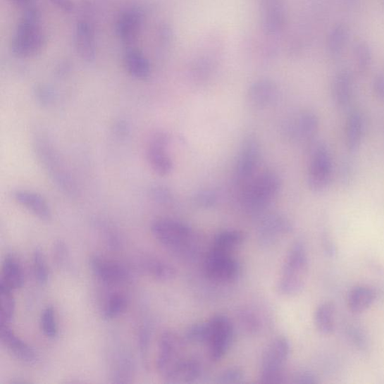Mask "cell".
<instances>
[{"mask_svg": "<svg viewBox=\"0 0 384 384\" xmlns=\"http://www.w3.org/2000/svg\"><path fill=\"white\" fill-rule=\"evenodd\" d=\"M185 341L173 332H166L160 337L156 367L161 376L168 382H191L202 376V364L185 354Z\"/></svg>", "mask_w": 384, "mask_h": 384, "instance_id": "6da1fadb", "label": "cell"}, {"mask_svg": "<svg viewBox=\"0 0 384 384\" xmlns=\"http://www.w3.org/2000/svg\"><path fill=\"white\" fill-rule=\"evenodd\" d=\"M309 266L306 247L302 242H297L287 254L276 285L277 292L285 297L299 295L305 286Z\"/></svg>", "mask_w": 384, "mask_h": 384, "instance_id": "7a4b0ae2", "label": "cell"}, {"mask_svg": "<svg viewBox=\"0 0 384 384\" xmlns=\"http://www.w3.org/2000/svg\"><path fill=\"white\" fill-rule=\"evenodd\" d=\"M35 152L53 182L66 194H77L75 181L59 152L48 138L37 137L34 141Z\"/></svg>", "mask_w": 384, "mask_h": 384, "instance_id": "3957f363", "label": "cell"}, {"mask_svg": "<svg viewBox=\"0 0 384 384\" xmlns=\"http://www.w3.org/2000/svg\"><path fill=\"white\" fill-rule=\"evenodd\" d=\"M45 42L39 11L32 7L26 9V13L18 23L11 39V51L21 58L32 57L42 51Z\"/></svg>", "mask_w": 384, "mask_h": 384, "instance_id": "277c9868", "label": "cell"}, {"mask_svg": "<svg viewBox=\"0 0 384 384\" xmlns=\"http://www.w3.org/2000/svg\"><path fill=\"white\" fill-rule=\"evenodd\" d=\"M151 231L163 247L178 254H191L196 246L193 230L177 220L156 219L151 225Z\"/></svg>", "mask_w": 384, "mask_h": 384, "instance_id": "5b68a950", "label": "cell"}, {"mask_svg": "<svg viewBox=\"0 0 384 384\" xmlns=\"http://www.w3.org/2000/svg\"><path fill=\"white\" fill-rule=\"evenodd\" d=\"M280 187L281 181L275 173L263 172L246 184L242 205L251 212L262 211L275 199Z\"/></svg>", "mask_w": 384, "mask_h": 384, "instance_id": "8992f818", "label": "cell"}, {"mask_svg": "<svg viewBox=\"0 0 384 384\" xmlns=\"http://www.w3.org/2000/svg\"><path fill=\"white\" fill-rule=\"evenodd\" d=\"M290 353V342L285 336H278L266 347L263 355L260 371L261 383H279L283 382V372Z\"/></svg>", "mask_w": 384, "mask_h": 384, "instance_id": "52a82bcc", "label": "cell"}, {"mask_svg": "<svg viewBox=\"0 0 384 384\" xmlns=\"http://www.w3.org/2000/svg\"><path fill=\"white\" fill-rule=\"evenodd\" d=\"M206 323L204 345L208 348L209 358L214 362L222 359L229 350L234 329L228 318L217 315Z\"/></svg>", "mask_w": 384, "mask_h": 384, "instance_id": "ba28073f", "label": "cell"}, {"mask_svg": "<svg viewBox=\"0 0 384 384\" xmlns=\"http://www.w3.org/2000/svg\"><path fill=\"white\" fill-rule=\"evenodd\" d=\"M204 270L209 280L227 283L236 280L240 266L233 253L211 249L205 259Z\"/></svg>", "mask_w": 384, "mask_h": 384, "instance_id": "9c48e42d", "label": "cell"}, {"mask_svg": "<svg viewBox=\"0 0 384 384\" xmlns=\"http://www.w3.org/2000/svg\"><path fill=\"white\" fill-rule=\"evenodd\" d=\"M333 172L330 151L319 144L312 151L308 173V184L311 191L321 192L328 188Z\"/></svg>", "mask_w": 384, "mask_h": 384, "instance_id": "30bf717a", "label": "cell"}, {"mask_svg": "<svg viewBox=\"0 0 384 384\" xmlns=\"http://www.w3.org/2000/svg\"><path fill=\"white\" fill-rule=\"evenodd\" d=\"M261 147L257 137L249 135L243 140L237 159L235 175L239 183L247 184L257 171Z\"/></svg>", "mask_w": 384, "mask_h": 384, "instance_id": "8fae6325", "label": "cell"}, {"mask_svg": "<svg viewBox=\"0 0 384 384\" xmlns=\"http://www.w3.org/2000/svg\"><path fill=\"white\" fill-rule=\"evenodd\" d=\"M169 136L162 132L151 137L147 148V159L151 168L158 175L168 176L173 170V161L168 154Z\"/></svg>", "mask_w": 384, "mask_h": 384, "instance_id": "7c38bea8", "label": "cell"}, {"mask_svg": "<svg viewBox=\"0 0 384 384\" xmlns=\"http://www.w3.org/2000/svg\"><path fill=\"white\" fill-rule=\"evenodd\" d=\"M89 265L99 280L108 285H122L130 278V272L125 266L99 255L92 256Z\"/></svg>", "mask_w": 384, "mask_h": 384, "instance_id": "4fadbf2b", "label": "cell"}, {"mask_svg": "<svg viewBox=\"0 0 384 384\" xmlns=\"http://www.w3.org/2000/svg\"><path fill=\"white\" fill-rule=\"evenodd\" d=\"M319 129L318 116L309 111H302L295 118L287 121L284 131L285 136L294 142H308L315 137Z\"/></svg>", "mask_w": 384, "mask_h": 384, "instance_id": "5bb4252c", "label": "cell"}, {"mask_svg": "<svg viewBox=\"0 0 384 384\" xmlns=\"http://www.w3.org/2000/svg\"><path fill=\"white\" fill-rule=\"evenodd\" d=\"M264 30L269 35L282 32L287 23L284 0H259Z\"/></svg>", "mask_w": 384, "mask_h": 384, "instance_id": "9a60e30c", "label": "cell"}, {"mask_svg": "<svg viewBox=\"0 0 384 384\" xmlns=\"http://www.w3.org/2000/svg\"><path fill=\"white\" fill-rule=\"evenodd\" d=\"M278 94V87L274 81L264 78L251 85L247 92V100L253 108L264 109L275 103Z\"/></svg>", "mask_w": 384, "mask_h": 384, "instance_id": "2e32d148", "label": "cell"}, {"mask_svg": "<svg viewBox=\"0 0 384 384\" xmlns=\"http://www.w3.org/2000/svg\"><path fill=\"white\" fill-rule=\"evenodd\" d=\"M75 49L81 59L92 62L97 56V41L94 28L88 21H79L74 34Z\"/></svg>", "mask_w": 384, "mask_h": 384, "instance_id": "e0dca14e", "label": "cell"}, {"mask_svg": "<svg viewBox=\"0 0 384 384\" xmlns=\"http://www.w3.org/2000/svg\"><path fill=\"white\" fill-rule=\"evenodd\" d=\"M332 99L335 106L340 109H346L351 104L354 93V79L347 69L337 73L332 82Z\"/></svg>", "mask_w": 384, "mask_h": 384, "instance_id": "ac0fdd59", "label": "cell"}, {"mask_svg": "<svg viewBox=\"0 0 384 384\" xmlns=\"http://www.w3.org/2000/svg\"><path fill=\"white\" fill-rule=\"evenodd\" d=\"M13 197L19 205L39 219L45 222L51 219V209L41 194L29 190H16Z\"/></svg>", "mask_w": 384, "mask_h": 384, "instance_id": "d6986e66", "label": "cell"}, {"mask_svg": "<svg viewBox=\"0 0 384 384\" xmlns=\"http://www.w3.org/2000/svg\"><path fill=\"white\" fill-rule=\"evenodd\" d=\"M1 342L8 350L22 361L32 364L37 361V354L33 349L22 340L8 324L1 323Z\"/></svg>", "mask_w": 384, "mask_h": 384, "instance_id": "ffe728a7", "label": "cell"}, {"mask_svg": "<svg viewBox=\"0 0 384 384\" xmlns=\"http://www.w3.org/2000/svg\"><path fill=\"white\" fill-rule=\"evenodd\" d=\"M143 15L139 10H126L116 23V31L122 42L130 44L135 42L141 32Z\"/></svg>", "mask_w": 384, "mask_h": 384, "instance_id": "44dd1931", "label": "cell"}, {"mask_svg": "<svg viewBox=\"0 0 384 384\" xmlns=\"http://www.w3.org/2000/svg\"><path fill=\"white\" fill-rule=\"evenodd\" d=\"M364 130V120L362 114L358 111H353L349 114L345 125V143L350 152H356L361 146Z\"/></svg>", "mask_w": 384, "mask_h": 384, "instance_id": "7402d4cb", "label": "cell"}, {"mask_svg": "<svg viewBox=\"0 0 384 384\" xmlns=\"http://www.w3.org/2000/svg\"><path fill=\"white\" fill-rule=\"evenodd\" d=\"M292 229V226L289 220L278 214L266 216L260 225L261 238L267 242L274 241L288 234Z\"/></svg>", "mask_w": 384, "mask_h": 384, "instance_id": "603a6c76", "label": "cell"}, {"mask_svg": "<svg viewBox=\"0 0 384 384\" xmlns=\"http://www.w3.org/2000/svg\"><path fill=\"white\" fill-rule=\"evenodd\" d=\"M124 67L131 76L139 80H145L151 74V66L146 56L136 49L125 51L123 56Z\"/></svg>", "mask_w": 384, "mask_h": 384, "instance_id": "cb8c5ba5", "label": "cell"}, {"mask_svg": "<svg viewBox=\"0 0 384 384\" xmlns=\"http://www.w3.org/2000/svg\"><path fill=\"white\" fill-rule=\"evenodd\" d=\"M350 37L348 27L343 23L335 25L328 33L327 51L331 59L336 61L344 54Z\"/></svg>", "mask_w": 384, "mask_h": 384, "instance_id": "d4e9b609", "label": "cell"}, {"mask_svg": "<svg viewBox=\"0 0 384 384\" xmlns=\"http://www.w3.org/2000/svg\"><path fill=\"white\" fill-rule=\"evenodd\" d=\"M25 283V274L18 260L13 255L6 256L2 266V284L11 290L20 288Z\"/></svg>", "mask_w": 384, "mask_h": 384, "instance_id": "484cf974", "label": "cell"}, {"mask_svg": "<svg viewBox=\"0 0 384 384\" xmlns=\"http://www.w3.org/2000/svg\"><path fill=\"white\" fill-rule=\"evenodd\" d=\"M377 299L376 290L365 285L354 287L347 297V305L354 313L367 310Z\"/></svg>", "mask_w": 384, "mask_h": 384, "instance_id": "4316f807", "label": "cell"}, {"mask_svg": "<svg viewBox=\"0 0 384 384\" xmlns=\"http://www.w3.org/2000/svg\"><path fill=\"white\" fill-rule=\"evenodd\" d=\"M140 266L145 273L159 281H170L176 275L175 270L171 264L152 256L143 258Z\"/></svg>", "mask_w": 384, "mask_h": 384, "instance_id": "83f0119b", "label": "cell"}, {"mask_svg": "<svg viewBox=\"0 0 384 384\" xmlns=\"http://www.w3.org/2000/svg\"><path fill=\"white\" fill-rule=\"evenodd\" d=\"M135 367L132 359L125 354H119L113 359L111 378L113 383H131L134 378Z\"/></svg>", "mask_w": 384, "mask_h": 384, "instance_id": "f1b7e54d", "label": "cell"}, {"mask_svg": "<svg viewBox=\"0 0 384 384\" xmlns=\"http://www.w3.org/2000/svg\"><path fill=\"white\" fill-rule=\"evenodd\" d=\"M317 330L323 335L331 334L335 329V306L332 302H323L315 312Z\"/></svg>", "mask_w": 384, "mask_h": 384, "instance_id": "f546056e", "label": "cell"}, {"mask_svg": "<svg viewBox=\"0 0 384 384\" xmlns=\"http://www.w3.org/2000/svg\"><path fill=\"white\" fill-rule=\"evenodd\" d=\"M243 240L242 232L236 230H225L215 237L211 249L233 253L241 246Z\"/></svg>", "mask_w": 384, "mask_h": 384, "instance_id": "4dcf8cb0", "label": "cell"}, {"mask_svg": "<svg viewBox=\"0 0 384 384\" xmlns=\"http://www.w3.org/2000/svg\"><path fill=\"white\" fill-rule=\"evenodd\" d=\"M128 299L125 295L119 292L111 294L102 309V316L104 319L112 320L118 318L126 310Z\"/></svg>", "mask_w": 384, "mask_h": 384, "instance_id": "1f68e13d", "label": "cell"}, {"mask_svg": "<svg viewBox=\"0 0 384 384\" xmlns=\"http://www.w3.org/2000/svg\"><path fill=\"white\" fill-rule=\"evenodd\" d=\"M354 56L358 73L362 75L367 74L373 61L368 44L364 41L356 43L354 47Z\"/></svg>", "mask_w": 384, "mask_h": 384, "instance_id": "d6a6232c", "label": "cell"}, {"mask_svg": "<svg viewBox=\"0 0 384 384\" xmlns=\"http://www.w3.org/2000/svg\"><path fill=\"white\" fill-rule=\"evenodd\" d=\"M16 311V299L13 290L0 284V318L1 323L9 324L13 321Z\"/></svg>", "mask_w": 384, "mask_h": 384, "instance_id": "836d02e7", "label": "cell"}, {"mask_svg": "<svg viewBox=\"0 0 384 384\" xmlns=\"http://www.w3.org/2000/svg\"><path fill=\"white\" fill-rule=\"evenodd\" d=\"M32 266L35 277L38 283L42 285L47 284L49 282L50 273L44 255L39 249L35 250L33 253Z\"/></svg>", "mask_w": 384, "mask_h": 384, "instance_id": "e575fe53", "label": "cell"}, {"mask_svg": "<svg viewBox=\"0 0 384 384\" xmlns=\"http://www.w3.org/2000/svg\"><path fill=\"white\" fill-rule=\"evenodd\" d=\"M41 329L48 338L54 339L58 334V326L56 313L53 307L45 308L41 316Z\"/></svg>", "mask_w": 384, "mask_h": 384, "instance_id": "d590c367", "label": "cell"}, {"mask_svg": "<svg viewBox=\"0 0 384 384\" xmlns=\"http://www.w3.org/2000/svg\"><path fill=\"white\" fill-rule=\"evenodd\" d=\"M217 194L209 190L200 191L194 196V202L197 205L203 207H211L217 202Z\"/></svg>", "mask_w": 384, "mask_h": 384, "instance_id": "8d00e7d4", "label": "cell"}, {"mask_svg": "<svg viewBox=\"0 0 384 384\" xmlns=\"http://www.w3.org/2000/svg\"><path fill=\"white\" fill-rule=\"evenodd\" d=\"M244 378L242 371L237 368L227 369L218 378V382L221 383H240Z\"/></svg>", "mask_w": 384, "mask_h": 384, "instance_id": "74e56055", "label": "cell"}, {"mask_svg": "<svg viewBox=\"0 0 384 384\" xmlns=\"http://www.w3.org/2000/svg\"><path fill=\"white\" fill-rule=\"evenodd\" d=\"M54 255L57 265L62 266L65 264L68 259V249L63 241L58 240L55 242Z\"/></svg>", "mask_w": 384, "mask_h": 384, "instance_id": "f35d334b", "label": "cell"}, {"mask_svg": "<svg viewBox=\"0 0 384 384\" xmlns=\"http://www.w3.org/2000/svg\"><path fill=\"white\" fill-rule=\"evenodd\" d=\"M154 199L160 203L168 204L172 201L171 192L164 186H156L152 190Z\"/></svg>", "mask_w": 384, "mask_h": 384, "instance_id": "ab89813d", "label": "cell"}, {"mask_svg": "<svg viewBox=\"0 0 384 384\" xmlns=\"http://www.w3.org/2000/svg\"><path fill=\"white\" fill-rule=\"evenodd\" d=\"M36 96L41 104L47 106V104H51L53 101L54 93L51 89L41 86L37 88Z\"/></svg>", "mask_w": 384, "mask_h": 384, "instance_id": "60d3db41", "label": "cell"}, {"mask_svg": "<svg viewBox=\"0 0 384 384\" xmlns=\"http://www.w3.org/2000/svg\"><path fill=\"white\" fill-rule=\"evenodd\" d=\"M373 90L378 99L384 101V74L378 75L373 82Z\"/></svg>", "mask_w": 384, "mask_h": 384, "instance_id": "b9f144b4", "label": "cell"}, {"mask_svg": "<svg viewBox=\"0 0 384 384\" xmlns=\"http://www.w3.org/2000/svg\"><path fill=\"white\" fill-rule=\"evenodd\" d=\"M50 1L66 13H71L75 9L73 0H50Z\"/></svg>", "mask_w": 384, "mask_h": 384, "instance_id": "7bdbcfd3", "label": "cell"}, {"mask_svg": "<svg viewBox=\"0 0 384 384\" xmlns=\"http://www.w3.org/2000/svg\"><path fill=\"white\" fill-rule=\"evenodd\" d=\"M295 383H317L318 382L317 378L310 372H302L295 378Z\"/></svg>", "mask_w": 384, "mask_h": 384, "instance_id": "ee69618b", "label": "cell"}, {"mask_svg": "<svg viewBox=\"0 0 384 384\" xmlns=\"http://www.w3.org/2000/svg\"><path fill=\"white\" fill-rule=\"evenodd\" d=\"M16 6L28 9L32 7L34 0H11Z\"/></svg>", "mask_w": 384, "mask_h": 384, "instance_id": "f6af8a7d", "label": "cell"}, {"mask_svg": "<svg viewBox=\"0 0 384 384\" xmlns=\"http://www.w3.org/2000/svg\"><path fill=\"white\" fill-rule=\"evenodd\" d=\"M347 1L352 2V1H354V0H347Z\"/></svg>", "mask_w": 384, "mask_h": 384, "instance_id": "bcb514c9", "label": "cell"}]
</instances>
